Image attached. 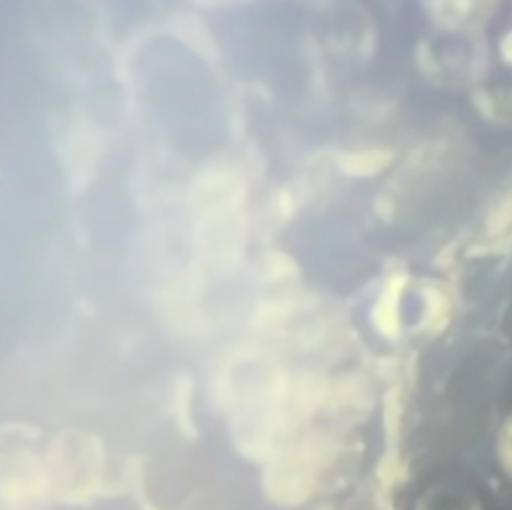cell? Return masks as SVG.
Segmentation results:
<instances>
[{
  "label": "cell",
  "mask_w": 512,
  "mask_h": 510,
  "mask_svg": "<svg viewBox=\"0 0 512 510\" xmlns=\"http://www.w3.org/2000/svg\"><path fill=\"white\" fill-rule=\"evenodd\" d=\"M498 460L502 470L512 478V412L500 426L498 434Z\"/></svg>",
  "instance_id": "cell-1"
}]
</instances>
